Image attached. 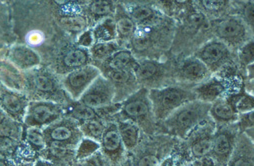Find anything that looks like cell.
<instances>
[{"instance_id":"1","label":"cell","mask_w":254,"mask_h":166,"mask_svg":"<svg viewBox=\"0 0 254 166\" xmlns=\"http://www.w3.org/2000/svg\"><path fill=\"white\" fill-rule=\"evenodd\" d=\"M210 107L211 103L198 99L187 102L176 109L159 125L165 133L185 139L194 128L209 118Z\"/></svg>"},{"instance_id":"2","label":"cell","mask_w":254,"mask_h":166,"mask_svg":"<svg viewBox=\"0 0 254 166\" xmlns=\"http://www.w3.org/2000/svg\"><path fill=\"white\" fill-rule=\"evenodd\" d=\"M149 99L156 123L163 122L176 109L187 102L196 100L193 88L187 86L168 85L149 89Z\"/></svg>"},{"instance_id":"3","label":"cell","mask_w":254,"mask_h":166,"mask_svg":"<svg viewBox=\"0 0 254 166\" xmlns=\"http://www.w3.org/2000/svg\"><path fill=\"white\" fill-rule=\"evenodd\" d=\"M148 93L149 89L142 87L125 98L120 106V114L123 120H129L148 135H153L156 130V121Z\"/></svg>"},{"instance_id":"4","label":"cell","mask_w":254,"mask_h":166,"mask_svg":"<svg viewBox=\"0 0 254 166\" xmlns=\"http://www.w3.org/2000/svg\"><path fill=\"white\" fill-rule=\"evenodd\" d=\"M210 23L211 31L216 39L223 42L231 50H239L242 45L251 40L245 23L237 15L216 18Z\"/></svg>"},{"instance_id":"5","label":"cell","mask_w":254,"mask_h":166,"mask_svg":"<svg viewBox=\"0 0 254 166\" xmlns=\"http://www.w3.org/2000/svg\"><path fill=\"white\" fill-rule=\"evenodd\" d=\"M46 145L67 148L79 145L82 131L74 119H59L43 130Z\"/></svg>"},{"instance_id":"6","label":"cell","mask_w":254,"mask_h":166,"mask_svg":"<svg viewBox=\"0 0 254 166\" xmlns=\"http://www.w3.org/2000/svg\"><path fill=\"white\" fill-rule=\"evenodd\" d=\"M193 56L214 73L232 62V50L220 40L210 39L196 49Z\"/></svg>"},{"instance_id":"7","label":"cell","mask_w":254,"mask_h":166,"mask_svg":"<svg viewBox=\"0 0 254 166\" xmlns=\"http://www.w3.org/2000/svg\"><path fill=\"white\" fill-rule=\"evenodd\" d=\"M239 132L236 123L216 126L209 156L217 166H227Z\"/></svg>"},{"instance_id":"8","label":"cell","mask_w":254,"mask_h":166,"mask_svg":"<svg viewBox=\"0 0 254 166\" xmlns=\"http://www.w3.org/2000/svg\"><path fill=\"white\" fill-rule=\"evenodd\" d=\"M133 73L138 83L149 89L161 88L165 78L170 76V68L167 64L153 59H142L136 61L133 67Z\"/></svg>"},{"instance_id":"9","label":"cell","mask_w":254,"mask_h":166,"mask_svg":"<svg viewBox=\"0 0 254 166\" xmlns=\"http://www.w3.org/2000/svg\"><path fill=\"white\" fill-rule=\"evenodd\" d=\"M63 110L58 103L51 101L29 102L24 122L29 127L48 126L60 119Z\"/></svg>"},{"instance_id":"10","label":"cell","mask_w":254,"mask_h":166,"mask_svg":"<svg viewBox=\"0 0 254 166\" xmlns=\"http://www.w3.org/2000/svg\"><path fill=\"white\" fill-rule=\"evenodd\" d=\"M215 129L216 124L209 117L185 138L188 141V151L194 159L209 155Z\"/></svg>"},{"instance_id":"11","label":"cell","mask_w":254,"mask_h":166,"mask_svg":"<svg viewBox=\"0 0 254 166\" xmlns=\"http://www.w3.org/2000/svg\"><path fill=\"white\" fill-rule=\"evenodd\" d=\"M101 74L100 70L91 64L69 71L62 79V85L73 99H79L92 82Z\"/></svg>"},{"instance_id":"12","label":"cell","mask_w":254,"mask_h":166,"mask_svg":"<svg viewBox=\"0 0 254 166\" xmlns=\"http://www.w3.org/2000/svg\"><path fill=\"white\" fill-rule=\"evenodd\" d=\"M115 99V87L103 75H99L78 99L80 103L91 108H101L111 104Z\"/></svg>"},{"instance_id":"13","label":"cell","mask_w":254,"mask_h":166,"mask_svg":"<svg viewBox=\"0 0 254 166\" xmlns=\"http://www.w3.org/2000/svg\"><path fill=\"white\" fill-rule=\"evenodd\" d=\"M100 149L106 159L113 164H120L123 160L126 149L122 143L116 123L110 122L105 126L100 140Z\"/></svg>"},{"instance_id":"14","label":"cell","mask_w":254,"mask_h":166,"mask_svg":"<svg viewBox=\"0 0 254 166\" xmlns=\"http://www.w3.org/2000/svg\"><path fill=\"white\" fill-rule=\"evenodd\" d=\"M210 76L209 69L195 56L185 58L174 71V77L184 83H202Z\"/></svg>"},{"instance_id":"15","label":"cell","mask_w":254,"mask_h":166,"mask_svg":"<svg viewBox=\"0 0 254 166\" xmlns=\"http://www.w3.org/2000/svg\"><path fill=\"white\" fill-rule=\"evenodd\" d=\"M28 104L24 94L6 87L0 91V107L15 121H24Z\"/></svg>"},{"instance_id":"16","label":"cell","mask_w":254,"mask_h":166,"mask_svg":"<svg viewBox=\"0 0 254 166\" xmlns=\"http://www.w3.org/2000/svg\"><path fill=\"white\" fill-rule=\"evenodd\" d=\"M227 166H254V145L244 132H239Z\"/></svg>"},{"instance_id":"17","label":"cell","mask_w":254,"mask_h":166,"mask_svg":"<svg viewBox=\"0 0 254 166\" xmlns=\"http://www.w3.org/2000/svg\"><path fill=\"white\" fill-rule=\"evenodd\" d=\"M229 89L228 81L223 78H209L193 87L196 99L208 103H213Z\"/></svg>"},{"instance_id":"18","label":"cell","mask_w":254,"mask_h":166,"mask_svg":"<svg viewBox=\"0 0 254 166\" xmlns=\"http://www.w3.org/2000/svg\"><path fill=\"white\" fill-rule=\"evenodd\" d=\"M209 117L215 124L226 125L236 123L239 119V114L235 111L231 103L225 97H222L211 103Z\"/></svg>"},{"instance_id":"19","label":"cell","mask_w":254,"mask_h":166,"mask_svg":"<svg viewBox=\"0 0 254 166\" xmlns=\"http://www.w3.org/2000/svg\"><path fill=\"white\" fill-rule=\"evenodd\" d=\"M11 63L22 70H28L40 63L39 55L26 45H15L8 53Z\"/></svg>"},{"instance_id":"20","label":"cell","mask_w":254,"mask_h":166,"mask_svg":"<svg viewBox=\"0 0 254 166\" xmlns=\"http://www.w3.org/2000/svg\"><path fill=\"white\" fill-rule=\"evenodd\" d=\"M136 61L137 60H135L130 50L119 49L113 53L109 58L103 61V66L107 73L125 69H133Z\"/></svg>"},{"instance_id":"21","label":"cell","mask_w":254,"mask_h":166,"mask_svg":"<svg viewBox=\"0 0 254 166\" xmlns=\"http://www.w3.org/2000/svg\"><path fill=\"white\" fill-rule=\"evenodd\" d=\"M27 80L29 81L32 89L39 94L52 96L54 94H57L59 91L57 81L48 73L37 71L31 73V75L28 76Z\"/></svg>"},{"instance_id":"22","label":"cell","mask_w":254,"mask_h":166,"mask_svg":"<svg viewBox=\"0 0 254 166\" xmlns=\"http://www.w3.org/2000/svg\"><path fill=\"white\" fill-rule=\"evenodd\" d=\"M122 143L126 150L134 149L140 139V128L129 120H120L116 123Z\"/></svg>"},{"instance_id":"23","label":"cell","mask_w":254,"mask_h":166,"mask_svg":"<svg viewBox=\"0 0 254 166\" xmlns=\"http://www.w3.org/2000/svg\"><path fill=\"white\" fill-rule=\"evenodd\" d=\"M89 61H90L89 50H86L83 47H78V48H73L68 50L64 54V56L62 57L61 64L64 68L71 69L72 71L88 65Z\"/></svg>"},{"instance_id":"24","label":"cell","mask_w":254,"mask_h":166,"mask_svg":"<svg viewBox=\"0 0 254 166\" xmlns=\"http://www.w3.org/2000/svg\"><path fill=\"white\" fill-rule=\"evenodd\" d=\"M119 10V8H117ZM116 33L117 38L126 41L128 39H132L134 36V33L136 31V25L134 21L129 16L128 12H126L124 9L120 8L119 11H117L116 19Z\"/></svg>"},{"instance_id":"25","label":"cell","mask_w":254,"mask_h":166,"mask_svg":"<svg viewBox=\"0 0 254 166\" xmlns=\"http://www.w3.org/2000/svg\"><path fill=\"white\" fill-rule=\"evenodd\" d=\"M0 77L6 88L10 90L20 92L25 88V79L19 74L16 68L8 63L0 67Z\"/></svg>"},{"instance_id":"26","label":"cell","mask_w":254,"mask_h":166,"mask_svg":"<svg viewBox=\"0 0 254 166\" xmlns=\"http://www.w3.org/2000/svg\"><path fill=\"white\" fill-rule=\"evenodd\" d=\"M128 14L135 24L140 26H148L156 23L158 15L154 8L144 4H138L132 6L128 10Z\"/></svg>"},{"instance_id":"27","label":"cell","mask_w":254,"mask_h":166,"mask_svg":"<svg viewBox=\"0 0 254 166\" xmlns=\"http://www.w3.org/2000/svg\"><path fill=\"white\" fill-rule=\"evenodd\" d=\"M93 38L95 42H111L117 38L115 19L107 17L101 20L93 29Z\"/></svg>"},{"instance_id":"28","label":"cell","mask_w":254,"mask_h":166,"mask_svg":"<svg viewBox=\"0 0 254 166\" xmlns=\"http://www.w3.org/2000/svg\"><path fill=\"white\" fill-rule=\"evenodd\" d=\"M225 98L231 103L239 115L247 113L254 109V95L250 92L239 91L238 93L227 95Z\"/></svg>"},{"instance_id":"29","label":"cell","mask_w":254,"mask_h":166,"mask_svg":"<svg viewBox=\"0 0 254 166\" xmlns=\"http://www.w3.org/2000/svg\"><path fill=\"white\" fill-rule=\"evenodd\" d=\"M236 6L237 16L245 23L251 37L254 40V1H241L234 2Z\"/></svg>"},{"instance_id":"30","label":"cell","mask_w":254,"mask_h":166,"mask_svg":"<svg viewBox=\"0 0 254 166\" xmlns=\"http://www.w3.org/2000/svg\"><path fill=\"white\" fill-rule=\"evenodd\" d=\"M118 49V44L115 41L111 42H95L89 48L90 56H92L95 60L104 61L109 58L113 53H115Z\"/></svg>"},{"instance_id":"31","label":"cell","mask_w":254,"mask_h":166,"mask_svg":"<svg viewBox=\"0 0 254 166\" xmlns=\"http://www.w3.org/2000/svg\"><path fill=\"white\" fill-rule=\"evenodd\" d=\"M116 7L111 1H92L89 3L88 12L95 19H105L115 12Z\"/></svg>"},{"instance_id":"32","label":"cell","mask_w":254,"mask_h":166,"mask_svg":"<svg viewBox=\"0 0 254 166\" xmlns=\"http://www.w3.org/2000/svg\"><path fill=\"white\" fill-rule=\"evenodd\" d=\"M197 4L198 9L206 16V14L210 15H219L226 11V9L232 6V2L229 1H196L194 2Z\"/></svg>"},{"instance_id":"33","label":"cell","mask_w":254,"mask_h":166,"mask_svg":"<svg viewBox=\"0 0 254 166\" xmlns=\"http://www.w3.org/2000/svg\"><path fill=\"white\" fill-rule=\"evenodd\" d=\"M69 116L74 120H79V121H83V122L99 119L97 117L95 108H91L82 103L71 108V111L69 112Z\"/></svg>"},{"instance_id":"34","label":"cell","mask_w":254,"mask_h":166,"mask_svg":"<svg viewBox=\"0 0 254 166\" xmlns=\"http://www.w3.org/2000/svg\"><path fill=\"white\" fill-rule=\"evenodd\" d=\"M80 129H81L82 133H84L88 138L93 139L97 142H100L102 134L105 129V126L100 121V119H95V120L83 122Z\"/></svg>"},{"instance_id":"35","label":"cell","mask_w":254,"mask_h":166,"mask_svg":"<svg viewBox=\"0 0 254 166\" xmlns=\"http://www.w3.org/2000/svg\"><path fill=\"white\" fill-rule=\"evenodd\" d=\"M25 140L34 150H42L46 146L43 130L38 127H28L25 131Z\"/></svg>"},{"instance_id":"36","label":"cell","mask_w":254,"mask_h":166,"mask_svg":"<svg viewBox=\"0 0 254 166\" xmlns=\"http://www.w3.org/2000/svg\"><path fill=\"white\" fill-rule=\"evenodd\" d=\"M238 62L247 68L254 63V40L251 39L242 45L238 50Z\"/></svg>"},{"instance_id":"37","label":"cell","mask_w":254,"mask_h":166,"mask_svg":"<svg viewBox=\"0 0 254 166\" xmlns=\"http://www.w3.org/2000/svg\"><path fill=\"white\" fill-rule=\"evenodd\" d=\"M60 23L63 28L69 32H79L84 29L86 25V19L81 15H69L63 16L60 19Z\"/></svg>"},{"instance_id":"38","label":"cell","mask_w":254,"mask_h":166,"mask_svg":"<svg viewBox=\"0 0 254 166\" xmlns=\"http://www.w3.org/2000/svg\"><path fill=\"white\" fill-rule=\"evenodd\" d=\"M100 149V144L99 142L87 138L84 140H81L79 147H78V151H77V159H84V158H88L89 156H92L96 153L97 150Z\"/></svg>"},{"instance_id":"39","label":"cell","mask_w":254,"mask_h":166,"mask_svg":"<svg viewBox=\"0 0 254 166\" xmlns=\"http://www.w3.org/2000/svg\"><path fill=\"white\" fill-rule=\"evenodd\" d=\"M156 151H158V149L155 151L148 150L141 154L137 158L134 166H158L163 159L161 160V154H158Z\"/></svg>"},{"instance_id":"40","label":"cell","mask_w":254,"mask_h":166,"mask_svg":"<svg viewBox=\"0 0 254 166\" xmlns=\"http://www.w3.org/2000/svg\"><path fill=\"white\" fill-rule=\"evenodd\" d=\"M236 125L238 126L240 132L254 127V109L247 113L239 115V119L236 122Z\"/></svg>"},{"instance_id":"41","label":"cell","mask_w":254,"mask_h":166,"mask_svg":"<svg viewBox=\"0 0 254 166\" xmlns=\"http://www.w3.org/2000/svg\"><path fill=\"white\" fill-rule=\"evenodd\" d=\"M94 40L92 31H85L79 38L78 44L83 47H91V43Z\"/></svg>"},{"instance_id":"42","label":"cell","mask_w":254,"mask_h":166,"mask_svg":"<svg viewBox=\"0 0 254 166\" xmlns=\"http://www.w3.org/2000/svg\"><path fill=\"white\" fill-rule=\"evenodd\" d=\"M192 166H217L215 161L209 156H204L198 159H195L192 163Z\"/></svg>"},{"instance_id":"43","label":"cell","mask_w":254,"mask_h":166,"mask_svg":"<svg viewBox=\"0 0 254 166\" xmlns=\"http://www.w3.org/2000/svg\"><path fill=\"white\" fill-rule=\"evenodd\" d=\"M27 41L30 45H38L43 41V35L41 32L32 31L28 34Z\"/></svg>"},{"instance_id":"44","label":"cell","mask_w":254,"mask_h":166,"mask_svg":"<svg viewBox=\"0 0 254 166\" xmlns=\"http://www.w3.org/2000/svg\"><path fill=\"white\" fill-rule=\"evenodd\" d=\"M158 166H175V159L173 156L165 157Z\"/></svg>"},{"instance_id":"45","label":"cell","mask_w":254,"mask_h":166,"mask_svg":"<svg viewBox=\"0 0 254 166\" xmlns=\"http://www.w3.org/2000/svg\"><path fill=\"white\" fill-rule=\"evenodd\" d=\"M243 132L248 136V138L251 140V142H252L253 145H254V127L248 128V129L244 130Z\"/></svg>"},{"instance_id":"46","label":"cell","mask_w":254,"mask_h":166,"mask_svg":"<svg viewBox=\"0 0 254 166\" xmlns=\"http://www.w3.org/2000/svg\"><path fill=\"white\" fill-rule=\"evenodd\" d=\"M247 70V77L249 80H254V63L246 68Z\"/></svg>"},{"instance_id":"47","label":"cell","mask_w":254,"mask_h":166,"mask_svg":"<svg viewBox=\"0 0 254 166\" xmlns=\"http://www.w3.org/2000/svg\"><path fill=\"white\" fill-rule=\"evenodd\" d=\"M34 166H55V165H53L47 161H38Z\"/></svg>"},{"instance_id":"48","label":"cell","mask_w":254,"mask_h":166,"mask_svg":"<svg viewBox=\"0 0 254 166\" xmlns=\"http://www.w3.org/2000/svg\"><path fill=\"white\" fill-rule=\"evenodd\" d=\"M248 86L249 87H246L250 92H252L251 94L254 95V80H251L249 83H248Z\"/></svg>"},{"instance_id":"49","label":"cell","mask_w":254,"mask_h":166,"mask_svg":"<svg viewBox=\"0 0 254 166\" xmlns=\"http://www.w3.org/2000/svg\"><path fill=\"white\" fill-rule=\"evenodd\" d=\"M0 166H9V164L4 159H0Z\"/></svg>"}]
</instances>
